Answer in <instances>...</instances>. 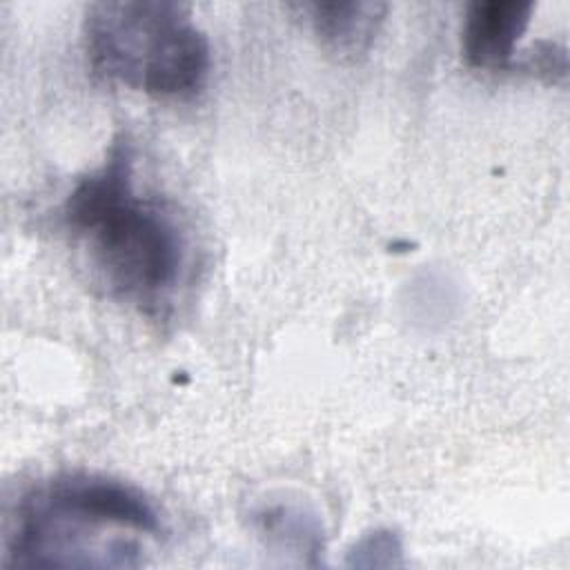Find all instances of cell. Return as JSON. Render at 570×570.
<instances>
[{
  "mask_svg": "<svg viewBox=\"0 0 570 570\" xmlns=\"http://www.w3.org/2000/svg\"><path fill=\"white\" fill-rule=\"evenodd\" d=\"M65 227L85 243L111 294L151 309L176 287L185 243L174 218L134 189V147L127 134L105 160L76 180L62 203Z\"/></svg>",
  "mask_w": 570,
  "mask_h": 570,
  "instance_id": "cell-1",
  "label": "cell"
},
{
  "mask_svg": "<svg viewBox=\"0 0 570 570\" xmlns=\"http://www.w3.org/2000/svg\"><path fill=\"white\" fill-rule=\"evenodd\" d=\"M122 532H131L127 537L163 532L158 510L138 488L89 472L60 474L22 497L7 566H138L136 539H102L125 537Z\"/></svg>",
  "mask_w": 570,
  "mask_h": 570,
  "instance_id": "cell-2",
  "label": "cell"
},
{
  "mask_svg": "<svg viewBox=\"0 0 570 570\" xmlns=\"http://www.w3.org/2000/svg\"><path fill=\"white\" fill-rule=\"evenodd\" d=\"M82 40L98 76L149 96L187 98L209 73L207 36L180 2H91L85 9Z\"/></svg>",
  "mask_w": 570,
  "mask_h": 570,
  "instance_id": "cell-3",
  "label": "cell"
},
{
  "mask_svg": "<svg viewBox=\"0 0 570 570\" xmlns=\"http://www.w3.org/2000/svg\"><path fill=\"white\" fill-rule=\"evenodd\" d=\"M530 0H474L461 24V53L474 69L512 67L517 42L530 24Z\"/></svg>",
  "mask_w": 570,
  "mask_h": 570,
  "instance_id": "cell-4",
  "label": "cell"
},
{
  "mask_svg": "<svg viewBox=\"0 0 570 570\" xmlns=\"http://www.w3.org/2000/svg\"><path fill=\"white\" fill-rule=\"evenodd\" d=\"M309 11L314 33L341 58L363 56L383 22L387 4L383 2H312Z\"/></svg>",
  "mask_w": 570,
  "mask_h": 570,
  "instance_id": "cell-5",
  "label": "cell"
},
{
  "mask_svg": "<svg viewBox=\"0 0 570 570\" xmlns=\"http://www.w3.org/2000/svg\"><path fill=\"white\" fill-rule=\"evenodd\" d=\"M254 521L263 534L281 546L303 552H316L321 548V525L314 514L287 503L263 505L256 510Z\"/></svg>",
  "mask_w": 570,
  "mask_h": 570,
  "instance_id": "cell-6",
  "label": "cell"
},
{
  "mask_svg": "<svg viewBox=\"0 0 570 570\" xmlns=\"http://www.w3.org/2000/svg\"><path fill=\"white\" fill-rule=\"evenodd\" d=\"M514 69L528 71L532 76L546 78L550 82L563 80L568 73V53L566 47L552 42V40H539L534 47H530L519 62H514Z\"/></svg>",
  "mask_w": 570,
  "mask_h": 570,
  "instance_id": "cell-7",
  "label": "cell"
},
{
  "mask_svg": "<svg viewBox=\"0 0 570 570\" xmlns=\"http://www.w3.org/2000/svg\"><path fill=\"white\" fill-rule=\"evenodd\" d=\"M401 554V541L390 530H374L365 534L352 550L350 563L352 566H394V557Z\"/></svg>",
  "mask_w": 570,
  "mask_h": 570,
  "instance_id": "cell-8",
  "label": "cell"
}]
</instances>
